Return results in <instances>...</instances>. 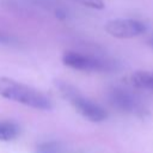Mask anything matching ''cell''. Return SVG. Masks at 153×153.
Listing matches in <instances>:
<instances>
[{
    "instance_id": "obj_1",
    "label": "cell",
    "mask_w": 153,
    "mask_h": 153,
    "mask_svg": "<svg viewBox=\"0 0 153 153\" xmlns=\"http://www.w3.org/2000/svg\"><path fill=\"white\" fill-rule=\"evenodd\" d=\"M0 96L38 110H50L53 108L51 99L43 92L7 76H0Z\"/></svg>"
},
{
    "instance_id": "obj_2",
    "label": "cell",
    "mask_w": 153,
    "mask_h": 153,
    "mask_svg": "<svg viewBox=\"0 0 153 153\" xmlns=\"http://www.w3.org/2000/svg\"><path fill=\"white\" fill-rule=\"evenodd\" d=\"M56 87L61 96L86 120L91 122H103L108 117V112L96 102L85 97L75 86L67 81L57 80Z\"/></svg>"
},
{
    "instance_id": "obj_3",
    "label": "cell",
    "mask_w": 153,
    "mask_h": 153,
    "mask_svg": "<svg viewBox=\"0 0 153 153\" xmlns=\"http://www.w3.org/2000/svg\"><path fill=\"white\" fill-rule=\"evenodd\" d=\"M62 62L69 68L84 72L108 73L117 69V63L112 60L72 50H68L62 55Z\"/></svg>"
},
{
    "instance_id": "obj_4",
    "label": "cell",
    "mask_w": 153,
    "mask_h": 153,
    "mask_svg": "<svg viewBox=\"0 0 153 153\" xmlns=\"http://www.w3.org/2000/svg\"><path fill=\"white\" fill-rule=\"evenodd\" d=\"M104 29L110 36L115 38L129 39L145 33L147 26L141 20H136L131 18H117L109 20L105 24Z\"/></svg>"
},
{
    "instance_id": "obj_5",
    "label": "cell",
    "mask_w": 153,
    "mask_h": 153,
    "mask_svg": "<svg viewBox=\"0 0 153 153\" xmlns=\"http://www.w3.org/2000/svg\"><path fill=\"white\" fill-rule=\"evenodd\" d=\"M108 97L111 105L121 111L128 114H135V115H142L147 112L140 99L136 98L133 93L128 92L127 90L120 87H112L109 91Z\"/></svg>"
},
{
    "instance_id": "obj_6",
    "label": "cell",
    "mask_w": 153,
    "mask_h": 153,
    "mask_svg": "<svg viewBox=\"0 0 153 153\" xmlns=\"http://www.w3.org/2000/svg\"><path fill=\"white\" fill-rule=\"evenodd\" d=\"M130 82L136 88L153 91V72L137 71L131 74Z\"/></svg>"
},
{
    "instance_id": "obj_7",
    "label": "cell",
    "mask_w": 153,
    "mask_h": 153,
    "mask_svg": "<svg viewBox=\"0 0 153 153\" xmlns=\"http://www.w3.org/2000/svg\"><path fill=\"white\" fill-rule=\"evenodd\" d=\"M19 134V127L12 121H0V141H11Z\"/></svg>"
},
{
    "instance_id": "obj_8",
    "label": "cell",
    "mask_w": 153,
    "mask_h": 153,
    "mask_svg": "<svg viewBox=\"0 0 153 153\" xmlns=\"http://www.w3.org/2000/svg\"><path fill=\"white\" fill-rule=\"evenodd\" d=\"M75 1L86 7L94 8V10H103L105 7V4L103 0H75Z\"/></svg>"
},
{
    "instance_id": "obj_9",
    "label": "cell",
    "mask_w": 153,
    "mask_h": 153,
    "mask_svg": "<svg viewBox=\"0 0 153 153\" xmlns=\"http://www.w3.org/2000/svg\"><path fill=\"white\" fill-rule=\"evenodd\" d=\"M39 153H56V147L53 143H45L39 147Z\"/></svg>"
},
{
    "instance_id": "obj_10",
    "label": "cell",
    "mask_w": 153,
    "mask_h": 153,
    "mask_svg": "<svg viewBox=\"0 0 153 153\" xmlns=\"http://www.w3.org/2000/svg\"><path fill=\"white\" fill-rule=\"evenodd\" d=\"M11 41H12V38L8 35L0 31V44H8V43H11Z\"/></svg>"
},
{
    "instance_id": "obj_11",
    "label": "cell",
    "mask_w": 153,
    "mask_h": 153,
    "mask_svg": "<svg viewBox=\"0 0 153 153\" xmlns=\"http://www.w3.org/2000/svg\"><path fill=\"white\" fill-rule=\"evenodd\" d=\"M149 44H151V45H152V47H153V37H152V38H151V39H149Z\"/></svg>"
}]
</instances>
